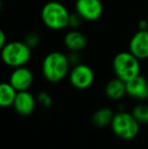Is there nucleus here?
Here are the masks:
<instances>
[{
    "label": "nucleus",
    "mask_w": 148,
    "mask_h": 149,
    "mask_svg": "<svg viewBox=\"0 0 148 149\" xmlns=\"http://www.w3.org/2000/svg\"><path fill=\"white\" fill-rule=\"evenodd\" d=\"M129 51L140 61L148 59V30H138L132 36Z\"/></svg>",
    "instance_id": "nucleus-9"
},
{
    "label": "nucleus",
    "mask_w": 148,
    "mask_h": 149,
    "mask_svg": "<svg viewBox=\"0 0 148 149\" xmlns=\"http://www.w3.org/2000/svg\"><path fill=\"white\" fill-rule=\"evenodd\" d=\"M138 30H148V19H141L138 22Z\"/></svg>",
    "instance_id": "nucleus-22"
},
{
    "label": "nucleus",
    "mask_w": 148,
    "mask_h": 149,
    "mask_svg": "<svg viewBox=\"0 0 148 149\" xmlns=\"http://www.w3.org/2000/svg\"><path fill=\"white\" fill-rule=\"evenodd\" d=\"M70 12L63 3L59 1L47 2L41 9V19L44 26L51 31H62L68 28Z\"/></svg>",
    "instance_id": "nucleus-2"
},
{
    "label": "nucleus",
    "mask_w": 148,
    "mask_h": 149,
    "mask_svg": "<svg viewBox=\"0 0 148 149\" xmlns=\"http://www.w3.org/2000/svg\"><path fill=\"white\" fill-rule=\"evenodd\" d=\"M70 84L77 89H86L90 87L94 80L93 70L84 63L72 67L68 74Z\"/></svg>",
    "instance_id": "nucleus-6"
},
{
    "label": "nucleus",
    "mask_w": 148,
    "mask_h": 149,
    "mask_svg": "<svg viewBox=\"0 0 148 149\" xmlns=\"http://www.w3.org/2000/svg\"><path fill=\"white\" fill-rule=\"evenodd\" d=\"M7 39H6V35L3 31H0V48L4 47L7 44Z\"/></svg>",
    "instance_id": "nucleus-21"
},
{
    "label": "nucleus",
    "mask_w": 148,
    "mask_h": 149,
    "mask_svg": "<svg viewBox=\"0 0 148 149\" xmlns=\"http://www.w3.org/2000/svg\"><path fill=\"white\" fill-rule=\"evenodd\" d=\"M106 95L112 100H119L127 94L126 89V82L123 81L122 79L115 77V78L111 79L108 81L106 84L105 88Z\"/></svg>",
    "instance_id": "nucleus-13"
},
{
    "label": "nucleus",
    "mask_w": 148,
    "mask_h": 149,
    "mask_svg": "<svg viewBox=\"0 0 148 149\" xmlns=\"http://www.w3.org/2000/svg\"><path fill=\"white\" fill-rule=\"evenodd\" d=\"M68 56L59 51L47 54L42 62V73L44 78L51 83L62 81L70 71Z\"/></svg>",
    "instance_id": "nucleus-1"
},
{
    "label": "nucleus",
    "mask_w": 148,
    "mask_h": 149,
    "mask_svg": "<svg viewBox=\"0 0 148 149\" xmlns=\"http://www.w3.org/2000/svg\"><path fill=\"white\" fill-rule=\"evenodd\" d=\"M17 90L9 82H3L0 85V106L2 108H8L13 106Z\"/></svg>",
    "instance_id": "nucleus-14"
},
{
    "label": "nucleus",
    "mask_w": 148,
    "mask_h": 149,
    "mask_svg": "<svg viewBox=\"0 0 148 149\" xmlns=\"http://www.w3.org/2000/svg\"><path fill=\"white\" fill-rule=\"evenodd\" d=\"M68 56V60L71 66H75V65H78L81 63V56L80 52H70Z\"/></svg>",
    "instance_id": "nucleus-20"
},
{
    "label": "nucleus",
    "mask_w": 148,
    "mask_h": 149,
    "mask_svg": "<svg viewBox=\"0 0 148 149\" xmlns=\"http://www.w3.org/2000/svg\"><path fill=\"white\" fill-rule=\"evenodd\" d=\"M112 65L116 77L122 79L125 82L140 74V60L129 50L117 54L113 59Z\"/></svg>",
    "instance_id": "nucleus-4"
},
{
    "label": "nucleus",
    "mask_w": 148,
    "mask_h": 149,
    "mask_svg": "<svg viewBox=\"0 0 148 149\" xmlns=\"http://www.w3.org/2000/svg\"><path fill=\"white\" fill-rule=\"evenodd\" d=\"M32 58V48L28 47L24 41L8 42L1 48V59L6 66L17 68L26 66Z\"/></svg>",
    "instance_id": "nucleus-3"
},
{
    "label": "nucleus",
    "mask_w": 148,
    "mask_h": 149,
    "mask_svg": "<svg viewBox=\"0 0 148 149\" xmlns=\"http://www.w3.org/2000/svg\"><path fill=\"white\" fill-rule=\"evenodd\" d=\"M115 114L109 108H101L97 110L92 116V123L99 128H104L108 125H111Z\"/></svg>",
    "instance_id": "nucleus-15"
},
{
    "label": "nucleus",
    "mask_w": 148,
    "mask_h": 149,
    "mask_svg": "<svg viewBox=\"0 0 148 149\" xmlns=\"http://www.w3.org/2000/svg\"><path fill=\"white\" fill-rule=\"evenodd\" d=\"M37 100L42 104V106L45 107V108H49V107H51L52 102H53L52 97L45 91H41V92L38 93Z\"/></svg>",
    "instance_id": "nucleus-18"
},
{
    "label": "nucleus",
    "mask_w": 148,
    "mask_h": 149,
    "mask_svg": "<svg viewBox=\"0 0 148 149\" xmlns=\"http://www.w3.org/2000/svg\"><path fill=\"white\" fill-rule=\"evenodd\" d=\"M139 122L133 114L127 112H119L115 114L111 127L115 135L123 140H131L139 133Z\"/></svg>",
    "instance_id": "nucleus-5"
},
{
    "label": "nucleus",
    "mask_w": 148,
    "mask_h": 149,
    "mask_svg": "<svg viewBox=\"0 0 148 149\" xmlns=\"http://www.w3.org/2000/svg\"><path fill=\"white\" fill-rule=\"evenodd\" d=\"M127 94L134 100H144L148 98V80L139 74L126 82Z\"/></svg>",
    "instance_id": "nucleus-11"
},
{
    "label": "nucleus",
    "mask_w": 148,
    "mask_h": 149,
    "mask_svg": "<svg viewBox=\"0 0 148 149\" xmlns=\"http://www.w3.org/2000/svg\"><path fill=\"white\" fill-rule=\"evenodd\" d=\"M132 114L140 124H148V104H139L135 106Z\"/></svg>",
    "instance_id": "nucleus-16"
},
{
    "label": "nucleus",
    "mask_w": 148,
    "mask_h": 149,
    "mask_svg": "<svg viewBox=\"0 0 148 149\" xmlns=\"http://www.w3.org/2000/svg\"><path fill=\"white\" fill-rule=\"evenodd\" d=\"M37 98L28 90L18 91L14 100L13 108L16 113L22 116H30L35 111Z\"/></svg>",
    "instance_id": "nucleus-10"
},
{
    "label": "nucleus",
    "mask_w": 148,
    "mask_h": 149,
    "mask_svg": "<svg viewBox=\"0 0 148 149\" xmlns=\"http://www.w3.org/2000/svg\"><path fill=\"white\" fill-rule=\"evenodd\" d=\"M82 18L79 15L78 13H71L70 14L69 18V24H68V28H70L71 30H78V28L81 26V22H82Z\"/></svg>",
    "instance_id": "nucleus-19"
},
{
    "label": "nucleus",
    "mask_w": 148,
    "mask_h": 149,
    "mask_svg": "<svg viewBox=\"0 0 148 149\" xmlns=\"http://www.w3.org/2000/svg\"><path fill=\"white\" fill-rule=\"evenodd\" d=\"M63 43L70 52H81L86 48L87 39L80 31L70 30L64 36Z\"/></svg>",
    "instance_id": "nucleus-12"
},
{
    "label": "nucleus",
    "mask_w": 148,
    "mask_h": 149,
    "mask_svg": "<svg viewBox=\"0 0 148 149\" xmlns=\"http://www.w3.org/2000/svg\"><path fill=\"white\" fill-rule=\"evenodd\" d=\"M24 41L28 47L34 49L41 42V36H40V33L38 31H30V33H28L26 35Z\"/></svg>",
    "instance_id": "nucleus-17"
},
{
    "label": "nucleus",
    "mask_w": 148,
    "mask_h": 149,
    "mask_svg": "<svg viewBox=\"0 0 148 149\" xmlns=\"http://www.w3.org/2000/svg\"><path fill=\"white\" fill-rule=\"evenodd\" d=\"M75 12L85 22H97L104 13V5L101 0H76Z\"/></svg>",
    "instance_id": "nucleus-7"
},
{
    "label": "nucleus",
    "mask_w": 148,
    "mask_h": 149,
    "mask_svg": "<svg viewBox=\"0 0 148 149\" xmlns=\"http://www.w3.org/2000/svg\"><path fill=\"white\" fill-rule=\"evenodd\" d=\"M8 82L17 91L28 90L34 82V73L26 66L13 68L12 72L10 73Z\"/></svg>",
    "instance_id": "nucleus-8"
}]
</instances>
